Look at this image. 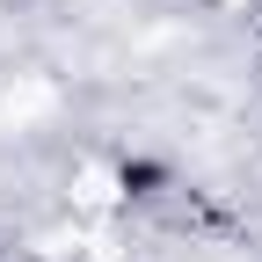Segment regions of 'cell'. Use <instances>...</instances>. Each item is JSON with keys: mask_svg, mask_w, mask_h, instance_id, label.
<instances>
[{"mask_svg": "<svg viewBox=\"0 0 262 262\" xmlns=\"http://www.w3.org/2000/svg\"><path fill=\"white\" fill-rule=\"evenodd\" d=\"M73 204H80V211H110V204H117V175L102 168V160H88V168L73 175Z\"/></svg>", "mask_w": 262, "mask_h": 262, "instance_id": "cell-1", "label": "cell"}]
</instances>
